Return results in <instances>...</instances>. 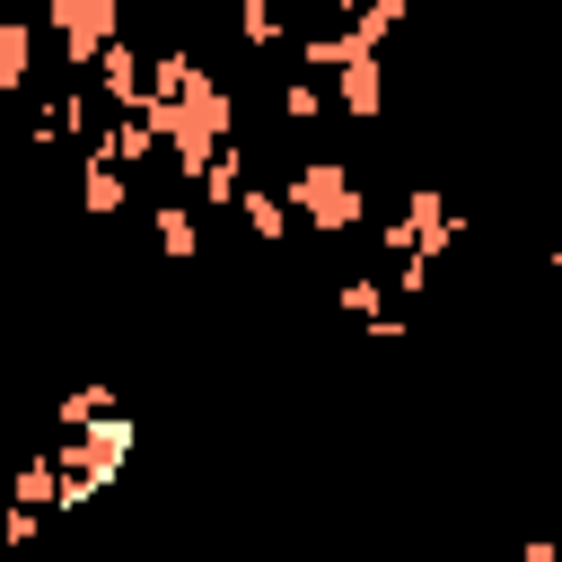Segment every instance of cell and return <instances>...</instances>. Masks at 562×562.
Listing matches in <instances>:
<instances>
[{
  "instance_id": "obj_17",
  "label": "cell",
  "mask_w": 562,
  "mask_h": 562,
  "mask_svg": "<svg viewBox=\"0 0 562 562\" xmlns=\"http://www.w3.org/2000/svg\"><path fill=\"white\" fill-rule=\"evenodd\" d=\"M281 114H290V123H316V114H325V88H316V79H281Z\"/></svg>"
},
{
  "instance_id": "obj_12",
  "label": "cell",
  "mask_w": 562,
  "mask_h": 562,
  "mask_svg": "<svg viewBox=\"0 0 562 562\" xmlns=\"http://www.w3.org/2000/svg\"><path fill=\"white\" fill-rule=\"evenodd\" d=\"M404 18H413V0H360V9L342 18V35H351V44H369V53H386V35H395Z\"/></svg>"
},
{
  "instance_id": "obj_13",
  "label": "cell",
  "mask_w": 562,
  "mask_h": 562,
  "mask_svg": "<svg viewBox=\"0 0 562 562\" xmlns=\"http://www.w3.org/2000/svg\"><path fill=\"white\" fill-rule=\"evenodd\" d=\"M228 211H246V228H255L263 246L290 228V202H281V193H263V184H237V202H228Z\"/></svg>"
},
{
  "instance_id": "obj_21",
  "label": "cell",
  "mask_w": 562,
  "mask_h": 562,
  "mask_svg": "<svg viewBox=\"0 0 562 562\" xmlns=\"http://www.w3.org/2000/svg\"><path fill=\"white\" fill-rule=\"evenodd\" d=\"M334 9H342V18H351V9H360V0H334Z\"/></svg>"
},
{
  "instance_id": "obj_11",
  "label": "cell",
  "mask_w": 562,
  "mask_h": 562,
  "mask_svg": "<svg viewBox=\"0 0 562 562\" xmlns=\"http://www.w3.org/2000/svg\"><path fill=\"white\" fill-rule=\"evenodd\" d=\"M88 123H97V97H88V88H61V97H44V105H35V140H61V132L79 140Z\"/></svg>"
},
{
  "instance_id": "obj_9",
  "label": "cell",
  "mask_w": 562,
  "mask_h": 562,
  "mask_svg": "<svg viewBox=\"0 0 562 562\" xmlns=\"http://www.w3.org/2000/svg\"><path fill=\"white\" fill-rule=\"evenodd\" d=\"M149 237H158L167 263H193L202 255V211L193 202H149Z\"/></svg>"
},
{
  "instance_id": "obj_8",
  "label": "cell",
  "mask_w": 562,
  "mask_h": 562,
  "mask_svg": "<svg viewBox=\"0 0 562 562\" xmlns=\"http://www.w3.org/2000/svg\"><path fill=\"white\" fill-rule=\"evenodd\" d=\"M79 211H97V220H114V211H132V167H114V158H79Z\"/></svg>"
},
{
  "instance_id": "obj_18",
  "label": "cell",
  "mask_w": 562,
  "mask_h": 562,
  "mask_svg": "<svg viewBox=\"0 0 562 562\" xmlns=\"http://www.w3.org/2000/svg\"><path fill=\"white\" fill-rule=\"evenodd\" d=\"M105 404H114V386H70V395H61V422L79 430V422H97Z\"/></svg>"
},
{
  "instance_id": "obj_10",
  "label": "cell",
  "mask_w": 562,
  "mask_h": 562,
  "mask_svg": "<svg viewBox=\"0 0 562 562\" xmlns=\"http://www.w3.org/2000/svg\"><path fill=\"white\" fill-rule=\"evenodd\" d=\"M35 18H0V97H18L26 79H35Z\"/></svg>"
},
{
  "instance_id": "obj_5",
  "label": "cell",
  "mask_w": 562,
  "mask_h": 562,
  "mask_svg": "<svg viewBox=\"0 0 562 562\" xmlns=\"http://www.w3.org/2000/svg\"><path fill=\"white\" fill-rule=\"evenodd\" d=\"M334 105L360 114V123L386 114V61H378L369 44H342V61H334Z\"/></svg>"
},
{
  "instance_id": "obj_3",
  "label": "cell",
  "mask_w": 562,
  "mask_h": 562,
  "mask_svg": "<svg viewBox=\"0 0 562 562\" xmlns=\"http://www.w3.org/2000/svg\"><path fill=\"white\" fill-rule=\"evenodd\" d=\"M44 35L70 53V70L105 44V35H123V0H44Z\"/></svg>"
},
{
  "instance_id": "obj_19",
  "label": "cell",
  "mask_w": 562,
  "mask_h": 562,
  "mask_svg": "<svg viewBox=\"0 0 562 562\" xmlns=\"http://www.w3.org/2000/svg\"><path fill=\"white\" fill-rule=\"evenodd\" d=\"M35 518H44L35 501H9V518H0V536H9V544H26V536H35Z\"/></svg>"
},
{
  "instance_id": "obj_14",
  "label": "cell",
  "mask_w": 562,
  "mask_h": 562,
  "mask_svg": "<svg viewBox=\"0 0 562 562\" xmlns=\"http://www.w3.org/2000/svg\"><path fill=\"white\" fill-rule=\"evenodd\" d=\"M237 35H246V53H272L281 44V9L272 0H237Z\"/></svg>"
},
{
  "instance_id": "obj_2",
  "label": "cell",
  "mask_w": 562,
  "mask_h": 562,
  "mask_svg": "<svg viewBox=\"0 0 562 562\" xmlns=\"http://www.w3.org/2000/svg\"><path fill=\"white\" fill-rule=\"evenodd\" d=\"M281 202H290L307 228H325V237L360 228V211H369V193H360V176H351L342 158H299L290 184H281Z\"/></svg>"
},
{
  "instance_id": "obj_20",
  "label": "cell",
  "mask_w": 562,
  "mask_h": 562,
  "mask_svg": "<svg viewBox=\"0 0 562 562\" xmlns=\"http://www.w3.org/2000/svg\"><path fill=\"white\" fill-rule=\"evenodd\" d=\"M123 9H176V0H123Z\"/></svg>"
},
{
  "instance_id": "obj_4",
  "label": "cell",
  "mask_w": 562,
  "mask_h": 562,
  "mask_svg": "<svg viewBox=\"0 0 562 562\" xmlns=\"http://www.w3.org/2000/svg\"><path fill=\"white\" fill-rule=\"evenodd\" d=\"M448 237H457V211H448V193H430V184L404 202V220H386V255H422V263H439Z\"/></svg>"
},
{
  "instance_id": "obj_7",
  "label": "cell",
  "mask_w": 562,
  "mask_h": 562,
  "mask_svg": "<svg viewBox=\"0 0 562 562\" xmlns=\"http://www.w3.org/2000/svg\"><path fill=\"white\" fill-rule=\"evenodd\" d=\"M193 184H202V202H193V211H228V202H237V184H246V140L228 132V140L193 167Z\"/></svg>"
},
{
  "instance_id": "obj_15",
  "label": "cell",
  "mask_w": 562,
  "mask_h": 562,
  "mask_svg": "<svg viewBox=\"0 0 562 562\" xmlns=\"http://www.w3.org/2000/svg\"><path fill=\"white\" fill-rule=\"evenodd\" d=\"M334 299H342V316H360V325H369V316H386V290H378V272H351Z\"/></svg>"
},
{
  "instance_id": "obj_1",
  "label": "cell",
  "mask_w": 562,
  "mask_h": 562,
  "mask_svg": "<svg viewBox=\"0 0 562 562\" xmlns=\"http://www.w3.org/2000/svg\"><path fill=\"white\" fill-rule=\"evenodd\" d=\"M140 105L158 114V140H167V167H176L184 184H193V167H202V158H211V149H220L228 132H237V97H228V88H220L211 70H193V79H184L176 97H140Z\"/></svg>"
},
{
  "instance_id": "obj_16",
  "label": "cell",
  "mask_w": 562,
  "mask_h": 562,
  "mask_svg": "<svg viewBox=\"0 0 562 562\" xmlns=\"http://www.w3.org/2000/svg\"><path fill=\"white\" fill-rule=\"evenodd\" d=\"M9 501H35V509H44V501H53V457H26V465L9 474Z\"/></svg>"
},
{
  "instance_id": "obj_6",
  "label": "cell",
  "mask_w": 562,
  "mask_h": 562,
  "mask_svg": "<svg viewBox=\"0 0 562 562\" xmlns=\"http://www.w3.org/2000/svg\"><path fill=\"white\" fill-rule=\"evenodd\" d=\"M79 70H97V97H105V105H140V53H132L123 35H105Z\"/></svg>"
}]
</instances>
